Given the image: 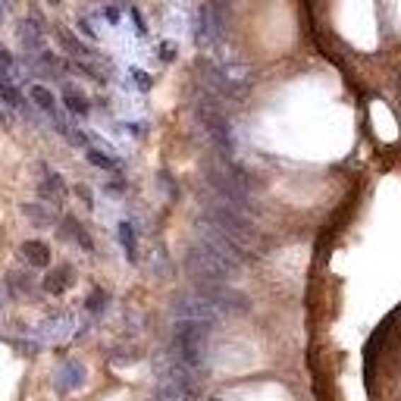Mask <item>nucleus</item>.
I'll return each instance as SVG.
<instances>
[{
  "instance_id": "39448f33",
  "label": "nucleus",
  "mask_w": 401,
  "mask_h": 401,
  "mask_svg": "<svg viewBox=\"0 0 401 401\" xmlns=\"http://www.w3.org/2000/svg\"><path fill=\"white\" fill-rule=\"evenodd\" d=\"M13 72H6V69H0V98L6 100L10 107H23V94H19L16 88V82H13Z\"/></svg>"
},
{
  "instance_id": "423d86ee",
  "label": "nucleus",
  "mask_w": 401,
  "mask_h": 401,
  "mask_svg": "<svg viewBox=\"0 0 401 401\" xmlns=\"http://www.w3.org/2000/svg\"><path fill=\"white\" fill-rule=\"evenodd\" d=\"M32 100H35V104H38L45 113H50V116L57 113V100H54V94H50L45 85H32Z\"/></svg>"
},
{
  "instance_id": "9d476101",
  "label": "nucleus",
  "mask_w": 401,
  "mask_h": 401,
  "mask_svg": "<svg viewBox=\"0 0 401 401\" xmlns=\"http://www.w3.org/2000/svg\"><path fill=\"white\" fill-rule=\"evenodd\" d=\"M120 238H122V248L129 251V257L135 260V232H132V226H129V223L120 226Z\"/></svg>"
},
{
  "instance_id": "9b49d317",
  "label": "nucleus",
  "mask_w": 401,
  "mask_h": 401,
  "mask_svg": "<svg viewBox=\"0 0 401 401\" xmlns=\"http://www.w3.org/2000/svg\"><path fill=\"white\" fill-rule=\"evenodd\" d=\"M63 38V47H69V50H76V54H85V47L79 45V38H72V35L66 32V28H60V32H57Z\"/></svg>"
},
{
  "instance_id": "dca6fc26",
  "label": "nucleus",
  "mask_w": 401,
  "mask_h": 401,
  "mask_svg": "<svg viewBox=\"0 0 401 401\" xmlns=\"http://www.w3.org/2000/svg\"><path fill=\"white\" fill-rule=\"evenodd\" d=\"M0 19H4V10H0Z\"/></svg>"
},
{
  "instance_id": "f03ea898",
  "label": "nucleus",
  "mask_w": 401,
  "mask_h": 401,
  "mask_svg": "<svg viewBox=\"0 0 401 401\" xmlns=\"http://www.w3.org/2000/svg\"><path fill=\"white\" fill-rule=\"evenodd\" d=\"M41 41H45V32H41L38 19H25V23H19V45L25 50H38Z\"/></svg>"
},
{
  "instance_id": "2eb2a0df",
  "label": "nucleus",
  "mask_w": 401,
  "mask_h": 401,
  "mask_svg": "<svg viewBox=\"0 0 401 401\" xmlns=\"http://www.w3.org/2000/svg\"><path fill=\"white\" fill-rule=\"evenodd\" d=\"M50 4H60V0H50Z\"/></svg>"
},
{
  "instance_id": "f257e3e1",
  "label": "nucleus",
  "mask_w": 401,
  "mask_h": 401,
  "mask_svg": "<svg viewBox=\"0 0 401 401\" xmlns=\"http://www.w3.org/2000/svg\"><path fill=\"white\" fill-rule=\"evenodd\" d=\"M176 339H179V351L188 364H201L204 361V330H201V323H182Z\"/></svg>"
},
{
  "instance_id": "4468645a",
  "label": "nucleus",
  "mask_w": 401,
  "mask_h": 401,
  "mask_svg": "<svg viewBox=\"0 0 401 401\" xmlns=\"http://www.w3.org/2000/svg\"><path fill=\"white\" fill-rule=\"evenodd\" d=\"M6 4H16V0H6Z\"/></svg>"
},
{
  "instance_id": "6e6552de",
  "label": "nucleus",
  "mask_w": 401,
  "mask_h": 401,
  "mask_svg": "<svg viewBox=\"0 0 401 401\" xmlns=\"http://www.w3.org/2000/svg\"><path fill=\"white\" fill-rule=\"evenodd\" d=\"M41 198H54V201H60L63 198V182H60V176H50L45 179V185H41Z\"/></svg>"
},
{
  "instance_id": "f8f14e48",
  "label": "nucleus",
  "mask_w": 401,
  "mask_h": 401,
  "mask_svg": "<svg viewBox=\"0 0 401 401\" xmlns=\"http://www.w3.org/2000/svg\"><path fill=\"white\" fill-rule=\"evenodd\" d=\"M88 160H91V163H98V166H104V170H113V160L104 157L100 151H88Z\"/></svg>"
},
{
  "instance_id": "ddd939ff",
  "label": "nucleus",
  "mask_w": 401,
  "mask_h": 401,
  "mask_svg": "<svg viewBox=\"0 0 401 401\" xmlns=\"http://www.w3.org/2000/svg\"><path fill=\"white\" fill-rule=\"evenodd\" d=\"M107 23H120V10H116V6L107 10Z\"/></svg>"
},
{
  "instance_id": "7ed1b4c3",
  "label": "nucleus",
  "mask_w": 401,
  "mask_h": 401,
  "mask_svg": "<svg viewBox=\"0 0 401 401\" xmlns=\"http://www.w3.org/2000/svg\"><path fill=\"white\" fill-rule=\"evenodd\" d=\"M69 282H72V269L69 267H57V269H50L47 273L45 289L50 291V295H60V291H66Z\"/></svg>"
},
{
  "instance_id": "20e7f679",
  "label": "nucleus",
  "mask_w": 401,
  "mask_h": 401,
  "mask_svg": "<svg viewBox=\"0 0 401 401\" xmlns=\"http://www.w3.org/2000/svg\"><path fill=\"white\" fill-rule=\"evenodd\" d=\"M23 254L32 267H47L50 264V248L45 242H25L23 245Z\"/></svg>"
},
{
  "instance_id": "1a4fd4ad",
  "label": "nucleus",
  "mask_w": 401,
  "mask_h": 401,
  "mask_svg": "<svg viewBox=\"0 0 401 401\" xmlns=\"http://www.w3.org/2000/svg\"><path fill=\"white\" fill-rule=\"evenodd\" d=\"M63 100H66V107H69L72 113H79V116H85V113H88V100H85L79 91H72V88H69L66 94H63Z\"/></svg>"
},
{
  "instance_id": "0eeeda50",
  "label": "nucleus",
  "mask_w": 401,
  "mask_h": 401,
  "mask_svg": "<svg viewBox=\"0 0 401 401\" xmlns=\"http://www.w3.org/2000/svg\"><path fill=\"white\" fill-rule=\"evenodd\" d=\"M25 216L35 226H47L50 220H54V214H50L47 207H41V204H25Z\"/></svg>"
}]
</instances>
